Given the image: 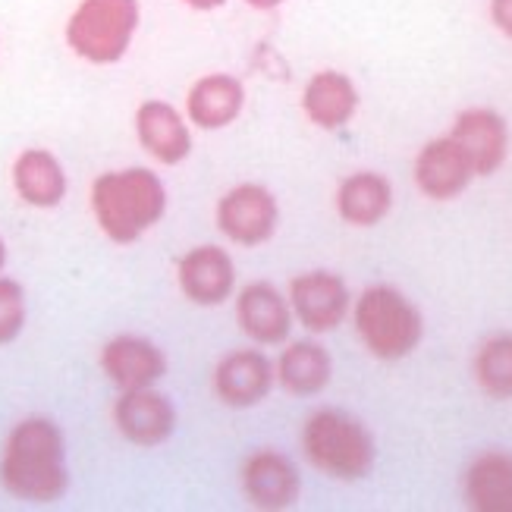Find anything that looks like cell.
Returning <instances> with one entry per match:
<instances>
[{"label": "cell", "mask_w": 512, "mask_h": 512, "mask_svg": "<svg viewBox=\"0 0 512 512\" xmlns=\"http://www.w3.org/2000/svg\"><path fill=\"white\" fill-rule=\"evenodd\" d=\"M239 491L249 506L264 512H280L299 503L302 475L296 462L283 450L261 447L252 450L239 465Z\"/></svg>", "instance_id": "cell-9"}, {"label": "cell", "mask_w": 512, "mask_h": 512, "mask_svg": "<svg viewBox=\"0 0 512 512\" xmlns=\"http://www.w3.org/2000/svg\"><path fill=\"white\" fill-rule=\"evenodd\" d=\"M393 208V186L384 173H349L337 189V214L349 227H377Z\"/></svg>", "instance_id": "cell-22"}, {"label": "cell", "mask_w": 512, "mask_h": 512, "mask_svg": "<svg viewBox=\"0 0 512 512\" xmlns=\"http://www.w3.org/2000/svg\"><path fill=\"white\" fill-rule=\"evenodd\" d=\"M242 110H246V85L233 73L198 76L189 85L186 104H183L189 126L202 132H217V129L233 126L242 117Z\"/></svg>", "instance_id": "cell-16"}, {"label": "cell", "mask_w": 512, "mask_h": 512, "mask_svg": "<svg viewBox=\"0 0 512 512\" xmlns=\"http://www.w3.org/2000/svg\"><path fill=\"white\" fill-rule=\"evenodd\" d=\"M487 13H491L494 29L512 41V0H487Z\"/></svg>", "instance_id": "cell-25"}, {"label": "cell", "mask_w": 512, "mask_h": 512, "mask_svg": "<svg viewBox=\"0 0 512 512\" xmlns=\"http://www.w3.org/2000/svg\"><path fill=\"white\" fill-rule=\"evenodd\" d=\"M475 170L465 158V151L450 139H431L415 158V186L431 202H453L472 186Z\"/></svg>", "instance_id": "cell-18"}, {"label": "cell", "mask_w": 512, "mask_h": 512, "mask_svg": "<svg viewBox=\"0 0 512 512\" xmlns=\"http://www.w3.org/2000/svg\"><path fill=\"white\" fill-rule=\"evenodd\" d=\"M10 183L22 205L35 211H54L63 205L66 192H70V176H66L63 161L51 148H22L13 167H10Z\"/></svg>", "instance_id": "cell-15"}, {"label": "cell", "mask_w": 512, "mask_h": 512, "mask_svg": "<svg viewBox=\"0 0 512 512\" xmlns=\"http://www.w3.org/2000/svg\"><path fill=\"white\" fill-rule=\"evenodd\" d=\"M101 374L117 390L158 387L167 377V355L151 337L142 333H117L101 346Z\"/></svg>", "instance_id": "cell-12"}, {"label": "cell", "mask_w": 512, "mask_h": 512, "mask_svg": "<svg viewBox=\"0 0 512 512\" xmlns=\"http://www.w3.org/2000/svg\"><path fill=\"white\" fill-rule=\"evenodd\" d=\"M302 453L311 469L333 481H362L371 475L377 459L371 431L355 415L333 406H324L305 418Z\"/></svg>", "instance_id": "cell-3"}, {"label": "cell", "mask_w": 512, "mask_h": 512, "mask_svg": "<svg viewBox=\"0 0 512 512\" xmlns=\"http://www.w3.org/2000/svg\"><path fill=\"white\" fill-rule=\"evenodd\" d=\"M117 434L139 450L164 447L176 431V406L167 393L158 387H139V390H120L110 409Z\"/></svg>", "instance_id": "cell-8"}, {"label": "cell", "mask_w": 512, "mask_h": 512, "mask_svg": "<svg viewBox=\"0 0 512 512\" xmlns=\"http://www.w3.org/2000/svg\"><path fill=\"white\" fill-rule=\"evenodd\" d=\"M142 26L139 0H79L66 16L63 41L82 63H120Z\"/></svg>", "instance_id": "cell-5"}, {"label": "cell", "mask_w": 512, "mask_h": 512, "mask_svg": "<svg viewBox=\"0 0 512 512\" xmlns=\"http://www.w3.org/2000/svg\"><path fill=\"white\" fill-rule=\"evenodd\" d=\"M274 374L289 396H318L330 384L333 362L330 352L315 340H286L274 362Z\"/></svg>", "instance_id": "cell-20"}, {"label": "cell", "mask_w": 512, "mask_h": 512, "mask_svg": "<svg viewBox=\"0 0 512 512\" xmlns=\"http://www.w3.org/2000/svg\"><path fill=\"white\" fill-rule=\"evenodd\" d=\"M233 302H236V327L249 343L271 349L289 340V333H293V308H289V299L274 283L252 280L239 289Z\"/></svg>", "instance_id": "cell-13"}, {"label": "cell", "mask_w": 512, "mask_h": 512, "mask_svg": "<svg viewBox=\"0 0 512 512\" xmlns=\"http://www.w3.org/2000/svg\"><path fill=\"white\" fill-rule=\"evenodd\" d=\"M302 110L318 129L337 132L359 110V88L340 70H318L302 88Z\"/></svg>", "instance_id": "cell-19"}, {"label": "cell", "mask_w": 512, "mask_h": 512, "mask_svg": "<svg viewBox=\"0 0 512 512\" xmlns=\"http://www.w3.org/2000/svg\"><path fill=\"white\" fill-rule=\"evenodd\" d=\"M475 381L491 399H512V333H494L475 352Z\"/></svg>", "instance_id": "cell-23"}, {"label": "cell", "mask_w": 512, "mask_h": 512, "mask_svg": "<svg viewBox=\"0 0 512 512\" xmlns=\"http://www.w3.org/2000/svg\"><path fill=\"white\" fill-rule=\"evenodd\" d=\"M465 503L478 512H512V453L484 450L465 469Z\"/></svg>", "instance_id": "cell-21"}, {"label": "cell", "mask_w": 512, "mask_h": 512, "mask_svg": "<svg viewBox=\"0 0 512 512\" xmlns=\"http://www.w3.org/2000/svg\"><path fill=\"white\" fill-rule=\"evenodd\" d=\"M0 484L29 506H54L70 491L63 428L48 415H26L7 431L0 453Z\"/></svg>", "instance_id": "cell-1"}, {"label": "cell", "mask_w": 512, "mask_h": 512, "mask_svg": "<svg viewBox=\"0 0 512 512\" xmlns=\"http://www.w3.org/2000/svg\"><path fill=\"white\" fill-rule=\"evenodd\" d=\"M352 324L365 349L381 362L409 359L425 340V318H421L418 305L387 283L368 286L355 299Z\"/></svg>", "instance_id": "cell-4"}, {"label": "cell", "mask_w": 512, "mask_h": 512, "mask_svg": "<svg viewBox=\"0 0 512 512\" xmlns=\"http://www.w3.org/2000/svg\"><path fill=\"white\" fill-rule=\"evenodd\" d=\"M7 258H10V252H7V239L0 236V274H4V267H7Z\"/></svg>", "instance_id": "cell-28"}, {"label": "cell", "mask_w": 512, "mask_h": 512, "mask_svg": "<svg viewBox=\"0 0 512 512\" xmlns=\"http://www.w3.org/2000/svg\"><path fill=\"white\" fill-rule=\"evenodd\" d=\"M29 324V299L26 286L13 277L0 274V346H10L22 337Z\"/></svg>", "instance_id": "cell-24"}, {"label": "cell", "mask_w": 512, "mask_h": 512, "mask_svg": "<svg viewBox=\"0 0 512 512\" xmlns=\"http://www.w3.org/2000/svg\"><path fill=\"white\" fill-rule=\"evenodd\" d=\"M176 286L186 302L217 308L236 296V261L227 249L202 242L176 261Z\"/></svg>", "instance_id": "cell-11"}, {"label": "cell", "mask_w": 512, "mask_h": 512, "mask_svg": "<svg viewBox=\"0 0 512 512\" xmlns=\"http://www.w3.org/2000/svg\"><path fill=\"white\" fill-rule=\"evenodd\" d=\"M286 299H289V308H293V318L308 333L337 330L352 308V296H349L346 280L333 271L296 274L293 280H289Z\"/></svg>", "instance_id": "cell-10"}, {"label": "cell", "mask_w": 512, "mask_h": 512, "mask_svg": "<svg viewBox=\"0 0 512 512\" xmlns=\"http://www.w3.org/2000/svg\"><path fill=\"white\" fill-rule=\"evenodd\" d=\"M167 186L148 167L104 170L88 189V208L104 239L114 246H132L151 233L167 214Z\"/></svg>", "instance_id": "cell-2"}, {"label": "cell", "mask_w": 512, "mask_h": 512, "mask_svg": "<svg viewBox=\"0 0 512 512\" xmlns=\"http://www.w3.org/2000/svg\"><path fill=\"white\" fill-rule=\"evenodd\" d=\"M274 384H277L274 362L255 343L224 352L211 371V390L217 396V403L227 409H252L264 403L271 396Z\"/></svg>", "instance_id": "cell-7"}, {"label": "cell", "mask_w": 512, "mask_h": 512, "mask_svg": "<svg viewBox=\"0 0 512 512\" xmlns=\"http://www.w3.org/2000/svg\"><path fill=\"white\" fill-rule=\"evenodd\" d=\"M136 142L151 161L164 167H176L189 161L192 154V126L180 107H173L164 98H148L132 114Z\"/></svg>", "instance_id": "cell-14"}, {"label": "cell", "mask_w": 512, "mask_h": 512, "mask_svg": "<svg viewBox=\"0 0 512 512\" xmlns=\"http://www.w3.org/2000/svg\"><path fill=\"white\" fill-rule=\"evenodd\" d=\"M450 139L465 151L475 176H494L509 154V126L491 107H469L456 117Z\"/></svg>", "instance_id": "cell-17"}, {"label": "cell", "mask_w": 512, "mask_h": 512, "mask_svg": "<svg viewBox=\"0 0 512 512\" xmlns=\"http://www.w3.org/2000/svg\"><path fill=\"white\" fill-rule=\"evenodd\" d=\"M183 7H189V10H195V13H214V10H220L227 4V0H180Z\"/></svg>", "instance_id": "cell-26"}, {"label": "cell", "mask_w": 512, "mask_h": 512, "mask_svg": "<svg viewBox=\"0 0 512 512\" xmlns=\"http://www.w3.org/2000/svg\"><path fill=\"white\" fill-rule=\"evenodd\" d=\"M246 7H252V10H258V13H271V10H277V7H283L286 0H242Z\"/></svg>", "instance_id": "cell-27"}, {"label": "cell", "mask_w": 512, "mask_h": 512, "mask_svg": "<svg viewBox=\"0 0 512 512\" xmlns=\"http://www.w3.org/2000/svg\"><path fill=\"white\" fill-rule=\"evenodd\" d=\"M214 224L227 242L239 249H258L271 242L280 227V205L261 183H236L217 198Z\"/></svg>", "instance_id": "cell-6"}]
</instances>
